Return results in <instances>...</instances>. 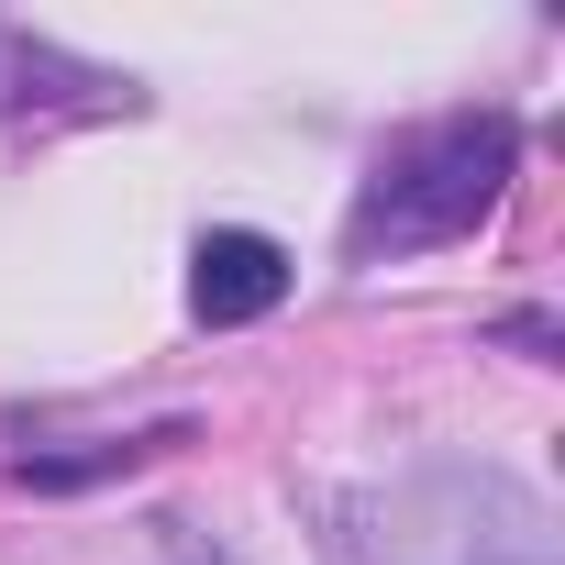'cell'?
Instances as JSON below:
<instances>
[{
    "mask_svg": "<svg viewBox=\"0 0 565 565\" xmlns=\"http://www.w3.org/2000/svg\"><path fill=\"white\" fill-rule=\"evenodd\" d=\"M510 156H521L510 111H455V122H422L411 145H388L377 178H366V200H355V222H344L355 266L477 233L499 211V189H510Z\"/></svg>",
    "mask_w": 565,
    "mask_h": 565,
    "instance_id": "cell-1",
    "label": "cell"
},
{
    "mask_svg": "<svg viewBox=\"0 0 565 565\" xmlns=\"http://www.w3.org/2000/svg\"><path fill=\"white\" fill-rule=\"evenodd\" d=\"M277 300H289V244H277V233H200V255H189V311H200L211 333L266 322Z\"/></svg>",
    "mask_w": 565,
    "mask_h": 565,
    "instance_id": "cell-2",
    "label": "cell"
},
{
    "mask_svg": "<svg viewBox=\"0 0 565 565\" xmlns=\"http://www.w3.org/2000/svg\"><path fill=\"white\" fill-rule=\"evenodd\" d=\"M167 444H178V422L167 433H122V444H89V455H23V488H89V477H122V466L167 455Z\"/></svg>",
    "mask_w": 565,
    "mask_h": 565,
    "instance_id": "cell-3",
    "label": "cell"
},
{
    "mask_svg": "<svg viewBox=\"0 0 565 565\" xmlns=\"http://www.w3.org/2000/svg\"><path fill=\"white\" fill-rule=\"evenodd\" d=\"M178 565H233V554H200V543H178Z\"/></svg>",
    "mask_w": 565,
    "mask_h": 565,
    "instance_id": "cell-4",
    "label": "cell"
}]
</instances>
